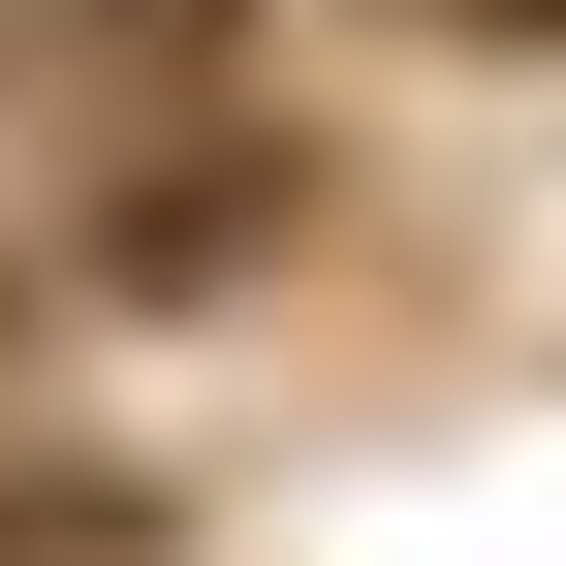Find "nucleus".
<instances>
[{
    "instance_id": "1",
    "label": "nucleus",
    "mask_w": 566,
    "mask_h": 566,
    "mask_svg": "<svg viewBox=\"0 0 566 566\" xmlns=\"http://www.w3.org/2000/svg\"><path fill=\"white\" fill-rule=\"evenodd\" d=\"M283 221H315V158H252V126H221V158H126V189H95V252H63V283H252Z\"/></svg>"
},
{
    "instance_id": "3",
    "label": "nucleus",
    "mask_w": 566,
    "mask_h": 566,
    "mask_svg": "<svg viewBox=\"0 0 566 566\" xmlns=\"http://www.w3.org/2000/svg\"><path fill=\"white\" fill-rule=\"evenodd\" d=\"M32 315H63V252H0V378H32Z\"/></svg>"
},
{
    "instance_id": "2",
    "label": "nucleus",
    "mask_w": 566,
    "mask_h": 566,
    "mask_svg": "<svg viewBox=\"0 0 566 566\" xmlns=\"http://www.w3.org/2000/svg\"><path fill=\"white\" fill-rule=\"evenodd\" d=\"M189 504H158V472H126V441H0V566H158Z\"/></svg>"
},
{
    "instance_id": "4",
    "label": "nucleus",
    "mask_w": 566,
    "mask_h": 566,
    "mask_svg": "<svg viewBox=\"0 0 566 566\" xmlns=\"http://www.w3.org/2000/svg\"><path fill=\"white\" fill-rule=\"evenodd\" d=\"M441 32H566V0H441Z\"/></svg>"
}]
</instances>
